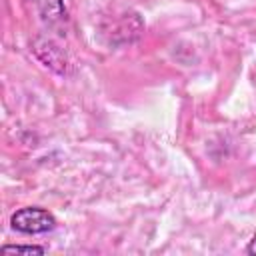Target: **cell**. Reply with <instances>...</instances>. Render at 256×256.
I'll list each match as a JSON object with an SVG mask.
<instances>
[{
  "instance_id": "6da1fadb",
  "label": "cell",
  "mask_w": 256,
  "mask_h": 256,
  "mask_svg": "<svg viewBox=\"0 0 256 256\" xmlns=\"http://www.w3.org/2000/svg\"><path fill=\"white\" fill-rule=\"evenodd\" d=\"M10 224L16 232H22V234H44L54 230L56 218L44 208L28 206V208L16 210L10 218Z\"/></svg>"
},
{
  "instance_id": "7a4b0ae2",
  "label": "cell",
  "mask_w": 256,
  "mask_h": 256,
  "mask_svg": "<svg viewBox=\"0 0 256 256\" xmlns=\"http://www.w3.org/2000/svg\"><path fill=\"white\" fill-rule=\"evenodd\" d=\"M36 10L38 18L48 28H58L66 22V6L64 0H28Z\"/></svg>"
},
{
  "instance_id": "277c9868",
  "label": "cell",
  "mask_w": 256,
  "mask_h": 256,
  "mask_svg": "<svg viewBox=\"0 0 256 256\" xmlns=\"http://www.w3.org/2000/svg\"><path fill=\"white\" fill-rule=\"evenodd\" d=\"M246 254H256V236L250 240V244L246 246Z\"/></svg>"
},
{
  "instance_id": "3957f363",
  "label": "cell",
  "mask_w": 256,
  "mask_h": 256,
  "mask_svg": "<svg viewBox=\"0 0 256 256\" xmlns=\"http://www.w3.org/2000/svg\"><path fill=\"white\" fill-rule=\"evenodd\" d=\"M2 252L4 254H10V252H14V254H44V248L42 246H24V244H14V246L6 244V246H2Z\"/></svg>"
}]
</instances>
